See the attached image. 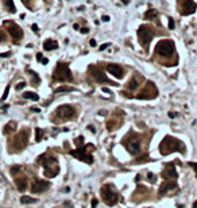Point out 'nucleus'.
Wrapping results in <instances>:
<instances>
[{
  "label": "nucleus",
  "instance_id": "obj_22",
  "mask_svg": "<svg viewBox=\"0 0 197 208\" xmlns=\"http://www.w3.org/2000/svg\"><path fill=\"white\" fill-rule=\"evenodd\" d=\"M4 4H6V7H7V10L10 11V12H15L16 11V8H15V6H14V1L12 0H4Z\"/></svg>",
  "mask_w": 197,
  "mask_h": 208
},
{
  "label": "nucleus",
  "instance_id": "obj_33",
  "mask_svg": "<svg viewBox=\"0 0 197 208\" xmlns=\"http://www.w3.org/2000/svg\"><path fill=\"white\" fill-rule=\"evenodd\" d=\"M189 166H192L193 168V170H194V173H196V176H197V163H194V162H189L188 163Z\"/></svg>",
  "mask_w": 197,
  "mask_h": 208
},
{
  "label": "nucleus",
  "instance_id": "obj_43",
  "mask_svg": "<svg viewBox=\"0 0 197 208\" xmlns=\"http://www.w3.org/2000/svg\"><path fill=\"white\" fill-rule=\"evenodd\" d=\"M42 58H43V57H42V53H38V54H37V60H39V61H41Z\"/></svg>",
  "mask_w": 197,
  "mask_h": 208
},
{
  "label": "nucleus",
  "instance_id": "obj_29",
  "mask_svg": "<svg viewBox=\"0 0 197 208\" xmlns=\"http://www.w3.org/2000/svg\"><path fill=\"white\" fill-rule=\"evenodd\" d=\"M8 93H10V85H7L6 86V91H4V95L1 96V101H4V100L8 97Z\"/></svg>",
  "mask_w": 197,
  "mask_h": 208
},
{
  "label": "nucleus",
  "instance_id": "obj_21",
  "mask_svg": "<svg viewBox=\"0 0 197 208\" xmlns=\"http://www.w3.org/2000/svg\"><path fill=\"white\" fill-rule=\"evenodd\" d=\"M15 183H16V186H18V189H19L20 192H23L26 189V181L23 178H16Z\"/></svg>",
  "mask_w": 197,
  "mask_h": 208
},
{
  "label": "nucleus",
  "instance_id": "obj_5",
  "mask_svg": "<svg viewBox=\"0 0 197 208\" xmlns=\"http://www.w3.org/2000/svg\"><path fill=\"white\" fill-rule=\"evenodd\" d=\"M101 197L104 199L108 205H115L116 202H118V195L112 191V188L109 185H104L101 188Z\"/></svg>",
  "mask_w": 197,
  "mask_h": 208
},
{
  "label": "nucleus",
  "instance_id": "obj_37",
  "mask_svg": "<svg viewBox=\"0 0 197 208\" xmlns=\"http://www.w3.org/2000/svg\"><path fill=\"white\" fill-rule=\"evenodd\" d=\"M81 32H83V34H86V32H89V29L88 27H83V29H81Z\"/></svg>",
  "mask_w": 197,
  "mask_h": 208
},
{
  "label": "nucleus",
  "instance_id": "obj_2",
  "mask_svg": "<svg viewBox=\"0 0 197 208\" xmlns=\"http://www.w3.org/2000/svg\"><path fill=\"white\" fill-rule=\"evenodd\" d=\"M54 78L57 81H70L73 77L70 73V69L66 64L64 62H58L57 66H55V72H54Z\"/></svg>",
  "mask_w": 197,
  "mask_h": 208
},
{
  "label": "nucleus",
  "instance_id": "obj_20",
  "mask_svg": "<svg viewBox=\"0 0 197 208\" xmlns=\"http://www.w3.org/2000/svg\"><path fill=\"white\" fill-rule=\"evenodd\" d=\"M37 202H38L37 199H32L30 196H22L20 197V203H23V204H31V203H37Z\"/></svg>",
  "mask_w": 197,
  "mask_h": 208
},
{
  "label": "nucleus",
  "instance_id": "obj_8",
  "mask_svg": "<svg viewBox=\"0 0 197 208\" xmlns=\"http://www.w3.org/2000/svg\"><path fill=\"white\" fill-rule=\"evenodd\" d=\"M89 69H91V73H92V76L95 77V80L96 81H98V83H108V84H111V85H114V86H116L118 85V84L116 83H112V81H109L108 78H107V77H105V74L103 73L101 71H100V69H96L95 66H91L89 68Z\"/></svg>",
  "mask_w": 197,
  "mask_h": 208
},
{
  "label": "nucleus",
  "instance_id": "obj_39",
  "mask_svg": "<svg viewBox=\"0 0 197 208\" xmlns=\"http://www.w3.org/2000/svg\"><path fill=\"white\" fill-rule=\"evenodd\" d=\"M89 45L92 46V48H95V46H96V41H95V39H91V42H89Z\"/></svg>",
  "mask_w": 197,
  "mask_h": 208
},
{
  "label": "nucleus",
  "instance_id": "obj_26",
  "mask_svg": "<svg viewBox=\"0 0 197 208\" xmlns=\"http://www.w3.org/2000/svg\"><path fill=\"white\" fill-rule=\"evenodd\" d=\"M35 132H37V138H35V141L41 142L42 138H43V130H41V128H35Z\"/></svg>",
  "mask_w": 197,
  "mask_h": 208
},
{
  "label": "nucleus",
  "instance_id": "obj_38",
  "mask_svg": "<svg viewBox=\"0 0 197 208\" xmlns=\"http://www.w3.org/2000/svg\"><path fill=\"white\" fill-rule=\"evenodd\" d=\"M11 53H3V54H0V57L1 58H6V57H10Z\"/></svg>",
  "mask_w": 197,
  "mask_h": 208
},
{
  "label": "nucleus",
  "instance_id": "obj_16",
  "mask_svg": "<svg viewBox=\"0 0 197 208\" xmlns=\"http://www.w3.org/2000/svg\"><path fill=\"white\" fill-rule=\"evenodd\" d=\"M58 172H60V168L55 165V166H51V168H47V169H45L43 173H45V176L49 177V178H51V177H54L58 174Z\"/></svg>",
  "mask_w": 197,
  "mask_h": 208
},
{
  "label": "nucleus",
  "instance_id": "obj_42",
  "mask_svg": "<svg viewBox=\"0 0 197 208\" xmlns=\"http://www.w3.org/2000/svg\"><path fill=\"white\" fill-rule=\"evenodd\" d=\"M108 20H109V16H107V15L103 16V22H108Z\"/></svg>",
  "mask_w": 197,
  "mask_h": 208
},
{
  "label": "nucleus",
  "instance_id": "obj_18",
  "mask_svg": "<svg viewBox=\"0 0 197 208\" xmlns=\"http://www.w3.org/2000/svg\"><path fill=\"white\" fill-rule=\"evenodd\" d=\"M76 91L74 86H69V85H61L58 86L57 89H55V93H61V92H73Z\"/></svg>",
  "mask_w": 197,
  "mask_h": 208
},
{
  "label": "nucleus",
  "instance_id": "obj_34",
  "mask_svg": "<svg viewBox=\"0 0 197 208\" xmlns=\"http://www.w3.org/2000/svg\"><path fill=\"white\" fill-rule=\"evenodd\" d=\"M107 48H109V43H103L101 46H100V48H98V50L100 51H103V50H105V49Z\"/></svg>",
  "mask_w": 197,
  "mask_h": 208
},
{
  "label": "nucleus",
  "instance_id": "obj_14",
  "mask_svg": "<svg viewBox=\"0 0 197 208\" xmlns=\"http://www.w3.org/2000/svg\"><path fill=\"white\" fill-rule=\"evenodd\" d=\"M175 186H177V185H175L174 181H172V180H166L165 183L162 184V186L159 188V196L165 195L168 191H170V189H174Z\"/></svg>",
  "mask_w": 197,
  "mask_h": 208
},
{
  "label": "nucleus",
  "instance_id": "obj_10",
  "mask_svg": "<svg viewBox=\"0 0 197 208\" xmlns=\"http://www.w3.org/2000/svg\"><path fill=\"white\" fill-rule=\"evenodd\" d=\"M196 8H197V6L193 0H184V1H182L181 14L182 15H191V14L196 12Z\"/></svg>",
  "mask_w": 197,
  "mask_h": 208
},
{
  "label": "nucleus",
  "instance_id": "obj_19",
  "mask_svg": "<svg viewBox=\"0 0 197 208\" xmlns=\"http://www.w3.org/2000/svg\"><path fill=\"white\" fill-rule=\"evenodd\" d=\"M23 97H24V99L34 100V101L39 100V96H38V95H37V93H34V92H24V93H23Z\"/></svg>",
  "mask_w": 197,
  "mask_h": 208
},
{
  "label": "nucleus",
  "instance_id": "obj_7",
  "mask_svg": "<svg viewBox=\"0 0 197 208\" xmlns=\"http://www.w3.org/2000/svg\"><path fill=\"white\" fill-rule=\"evenodd\" d=\"M55 114L61 119H72L74 116V114H76V111H74V108L72 106H61L57 108Z\"/></svg>",
  "mask_w": 197,
  "mask_h": 208
},
{
  "label": "nucleus",
  "instance_id": "obj_23",
  "mask_svg": "<svg viewBox=\"0 0 197 208\" xmlns=\"http://www.w3.org/2000/svg\"><path fill=\"white\" fill-rule=\"evenodd\" d=\"M155 15H157V11L153 10V8H150V10H147L145 12V19H153Z\"/></svg>",
  "mask_w": 197,
  "mask_h": 208
},
{
  "label": "nucleus",
  "instance_id": "obj_35",
  "mask_svg": "<svg viewBox=\"0 0 197 208\" xmlns=\"http://www.w3.org/2000/svg\"><path fill=\"white\" fill-rule=\"evenodd\" d=\"M31 29H32V31H35V32H38V26H37V24H32L31 26Z\"/></svg>",
  "mask_w": 197,
  "mask_h": 208
},
{
  "label": "nucleus",
  "instance_id": "obj_40",
  "mask_svg": "<svg viewBox=\"0 0 197 208\" xmlns=\"http://www.w3.org/2000/svg\"><path fill=\"white\" fill-rule=\"evenodd\" d=\"M96 205H97V200L93 199V200H92V208H96Z\"/></svg>",
  "mask_w": 197,
  "mask_h": 208
},
{
  "label": "nucleus",
  "instance_id": "obj_30",
  "mask_svg": "<svg viewBox=\"0 0 197 208\" xmlns=\"http://www.w3.org/2000/svg\"><path fill=\"white\" fill-rule=\"evenodd\" d=\"M24 86H26V83H24V81H23V83H19V84H18V85L15 86V89H16V91H22L23 88H24Z\"/></svg>",
  "mask_w": 197,
  "mask_h": 208
},
{
  "label": "nucleus",
  "instance_id": "obj_11",
  "mask_svg": "<svg viewBox=\"0 0 197 208\" xmlns=\"http://www.w3.org/2000/svg\"><path fill=\"white\" fill-rule=\"evenodd\" d=\"M107 71H108L112 76L116 77V78H123V76H124L123 68L118 64H109L108 66H107Z\"/></svg>",
  "mask_w": 197,
  "mask_h": 208
},
{
  "label": "nucleus",
  "instance_id": "obj_24",
  "mask_svg": "<svg viewBox=\"0 0 197 208\" xmlns=\"http://www.w3.org/2000/svg\"><path fill=\"white\" fill-rule=\"evenodd\" d=\"M127 88H128V89H131V91L137 89V88H138V83H137V80H135V78H131V80L128 81V84H127Z\"/></svg>",
  "mask_w": 197,
  "mask_h": 208
},
{
  "label": "nucleus",
  "instance_id": "obj_9",
  "mask_svg": "<svg viewBox=\"0 0 197 208\" xmlns=\"http://www.w3.org/2000/svg\"><path fill=\"white\" fill-rule=\"evenodd\" d=\"M50 186V183L46 180H35L31 185V192L32 193H41L45 189H47Z\"/></svg>",
  "mask_w": 197,
  "mask_h": 208
},
{
  "label": "nucleus",
  "instance_id": "obj_6",
  "mask_svg": "<svg viewBox=\"0 0 197 208\" xmlns=\"http://www.w3.org/2000/svg\"><path fill=\"white\" fill-rule=\"evenodd\" d=\"M85 151H86L85 146H81V147H77V150L70 151V155H73L74 158H77V160H80V161H84V162H86V163H92L93 157L91 154H86Z\"/></svg>",
  "mask_w": 197,
  "mask_h": 208
},
{
  "label": "nucleus",
  "instance_id": "obj_17",
  "mask_svg": "<svg viewBox=\"0 0 197 208\" xmlns=\"http://www.w3.org/2000/svg\"><path fill=\"white\" fill-rule=\"evenodd\" d=\"M57 48H58V43L55 41H53V39H47V41L43 43V49L47 51L54 50V49H57Z\"/></svg>",
  "mask_w": 197,
  "mask_h": 208
},
{
  "label": "nucleus",
  "instance_id": "obj_4",
  "mask_svg": "<svg viewBox=\"0 0 197 208\" xmlns=\"http://www.w3.org/2000/svg\"><path fill=\"white\" fill-rule=\"evenodd\" d=\"M138 37H139L140 45L147 48L150 41L153 39V32H151V30H150L149 27H146V26H140L139 29H138Z\"/></svg>",
  "mask_w": 197,
  "mask_h": 208
},
{
  "label": "nucleus",
  "instance_id": "obj_27",
  "mask_svg": "<svg viewBox=\"0 0 197 208\" xmlns=\"http://www.w3.org/2000/svg\"><path fill=\"white\" fill-rule=\"evenodd\" d=\"M29 73H30V74H31V76H32V80H35V84L38 85V84L41 83V78H39V76H38V74H37V73H35V72L30 71V69H29Z\"/></svg>",
  "mask_w": 197,
  "mask_h": 208
},
{
  "label": "nucleus",
  "instance_id": "obj_44",
  "mask_svg": "<svg viewBox=\"0 0 197 208\" xmlns=\"http://www.w3.org/2000/svg\"><path fill=\"white\" fill-rule=\"evenodd\" d=\"M103 91H104V92H105V93H112V92H111V91H109V89H108V88H103Z\"/></svg>",
  "mask_w": 197,
  "mask_h": 208
},
{
  "label": "nucleus",
  "instance_id": "obj_28",
  "mask_svg": "<svg viewBox=\"0 0 197 208\" xmlns=\"http://www.w3.org/2000/svg\"><path fill=\"white\" fill-rule=\"evenodd\" d=\"M74 143L77 145V147H81V146H83V143H84V138L83 137L76 138V139H74Z\"/></svg>",
  "mask_w": 197,
  "mask_h": 208
},
{
  "label": "nucleus",
  "instance_id": "obj_15",
  "mask_svg": "<svg viewBox=\"0 0 197 208\" xmlns=\"http://www.w3.org/2000/svg\"><path fill=\"white\" fill-rule=\"evenodd\" d=\"M127 149H128V151H130L131 154H134V155H135V154H138L140 151V143H139V141H138V139H132V141L128 143Z\"/></svg>",
  "mask_w": 197,
  "mask_h": 208
},
{
  "label": "nucleus",
  "instance_id": "obj_32",
  "mask_svg": "<svg viewBox=\"0 0 197 208\" xmlns=\"http://www.w3.org/2000/svg\"><path fill=\"white\" fill-rule=\"evenodd\" d=\"M147 177H149V181L150 183H154V181H155V176H154L153 173H147Z\"/></svg>",
  "mask_w": 197,
  "mask_h": 208
},
{
  "label": "nucleus",
  "instance_id": "obj_25",
  "mask_svg": "<svg viewBox=\"0 0 197 208\" xmlns=\"http://www.w3.org/2000/svg\"><path fill=\"white\" fill-rule=\"evenodd\" d=\"M15 127H16V123L15 122H10L8 125H7V127L4 128V134H8L11 130L14 131V130H15Z\"/></svg>",
  "mask_w": 197,
  "mask_h": 208
},
{
  "label": "nucleus",
  "instance_id": "obj_12",
  "mask_svg": "<svg viewBox=\"0 0 197 208\" xmlns=\"http://www.w3.org/2000/svg\"><path fill=\"white\" fill-rule=\"evenodd\" d=\"M8 31H10V35L14 39H20V38H23V30L20 29V27L16 24V23H12V24L10 26Z\"/></svg>",
  "mask_w": 197,
  "mask_h": 208
},
{
  "label": "nucleus",
  "instance_id": "obj_47",
  "mask_svg": "<svg viewBox=\"0 0 197 208\" xmlns=\"http://www.w3.org/2000/svg\"><path fill=\"white\" fill-rule=\"evenodd\" d=\"M24 1H29V0H24Z\"/></svg>",
  "mask_w": 197,
  "mask_h": 208
},
{
  "label": "nucleus",
  "instance_id": "obj_36",
  "mask_svg": "<svg viewBox=\"0 0 197 208\" xmlns=\"http://www.w3.org/2000/svg\"><path fill=\"white\" fill-rule=\"evenodd\" d=\"M39 62H41V64H43V65H46V64L49 62V60H47V58H42V60H41Z\"/></svg>",
  "mask_w": 197,
  "mask_h": 208
},
{
  "label": "nucleus",
  "instance_id": "obj_45",
  "mask_svg": "<svg viewBox=\"0 0 197 208\" xmlns=\"http://www.w3.org/2000/svg\"><path fill=\"white\" fill-rule=\"evenodd\" d=\"M4 39V35H3V32H0V42H3Z\"/></svg>",
  "mask_w": 197,
  "mask_h": 208
},
{
  "label": "nucleus",
  "instance_id": "obj_46",
  "mask_svg": "<svg viewBox=\"0 0 197 208\" xmlns=\"http://www.w3.org/2000/svg\"><path fill=\"white\" fill-rule=\"evenodd\" d=\"M193 208H197V202H196V203H194V204H193Z\"/></svg>",
  "mask_w": 197,
  "mask_h": 208
},
{
  "label": "nucleus",
  "instance_id": "obj_31",
  "mask_svg": "<svg viewBox=\"0 0 197 208\" xmlns=\"http://www.w3.org/2000/svg\"><path fill=\"white\" fill-rule=\"evenodd\" d=\"M174 26H175L174 20H173L172 18H169V29H170V30H174Z\"/></svg>",
  "mask_w": 197,
  "mask_h": 208
},
{
  "label": "nucleus",
  "instance_id": "obj_3",
  "mask_svg": "<svg viewBox=\"0 0 197 208\" xmlns=\"http://www.w3.org/2000/svg\"><path fill=\"white\" fill-rule=\"evenodd\" d=\"M155 51L159 55H163V57H170V55L174 53V43L169 39H163V41H159L155 46Z\"/></svg>",
  "mask_w": 197,
  "mask_h": 208
},
{
  "label": "nucleus",
  "instance_id": "obj_41",
  "mask_svg": "<svg viewBox=\"0 0 197 208\" xmlns=\"http://www.w3.org/2000/svg\"><path fill=\"white\" fill-rule=\"evenodd\" d=\"M175 116H177L175 112H169V118H175Z\"/></svg>",
  "mask_w": 197,
  "mask_h": 208
},
{
  "label": "nucleus",
  "instance_id": "obj_13",
  "mask_svg": "<svg viewBox=\"0 0 197 208\" xmlns=\"http://www.w3.org/2000/svg\"><path fill=\"white\" fill-rule=\"evenodd\" d=\"M162 176L165 177L166 180H175L178 177L177 172H175V168L172 166V165H168L165 168V170L162 172Z\"/></svg>",
  "mask_w": 197,
  "mask_h": 208
},
{
  "label": "nucleus",
  "instance_id": "obj_1",
  "mask_svg": "<svg viewBox=\"0 0 197 208\" xmlns=\"http://www.w3.org/2000/svg\"><path fill=\"white\" fill-rule=\"evenodd\" d=\"M159 151L163 155L173 153V151H180V153H185V145L181 141H178L173 137H166L159 146Z\"/></svg>",
  "mask_w": 197,
  "mask_h": 208
}]
</instances>
